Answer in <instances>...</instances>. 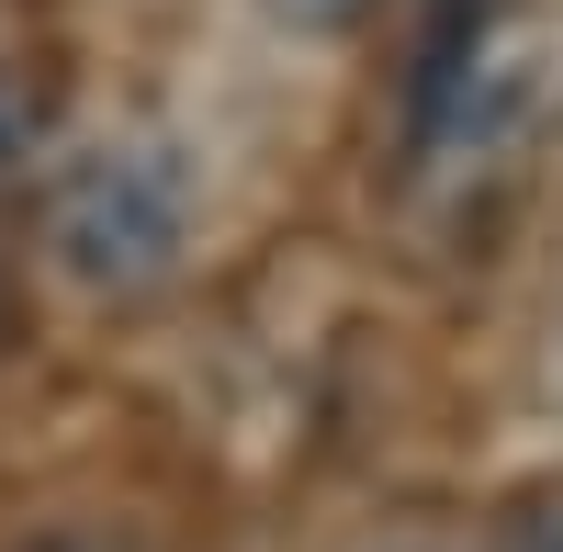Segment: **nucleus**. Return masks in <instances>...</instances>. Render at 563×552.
<instances>
[{"label":"nucleus","mask_w":563,"mask_h":552,"mask_svg":"<svg viewBox=\"0 0 563 552\" xmlns=\"http://www.w3.org/2000/svg\"><path fill=\"white\" fill-rule=\"evenodd\" d=\"M192 249V158L169 135H102L45 180V260L79 294H158Z\"/></svg>","instance_id":"1"},{"label":"nucleus","mask_w":563,"mask_h":552,"mask_svg":"<svg viewBox=\"0 0 563 552\" xmlns=\"http://www.w3.org/2000/svg\"><path fill=\"white\" fill-rule=\"evenodd\" d=\"M12 552H147V541H135V530H34Z\"/></svg>","instance_id":"2"},{"label":"nucleus","mask_w":563,"mask_h":552,"mask_svg":"<svg viewBox=\"0 0 563 552\" xmlns=\"http://www.w3.org/2000/svg\"><path fill=\"white\" fill-rule=\"evenodd\" d=\"M271 12H282V23H305V34H339V23L372 12V0H271Z\"/></svg>","instance_id":"3"},{"label":"nucleus","mask_w":563,"mask_h":552,"mask_svg":"<svg viewBox=\"0 0 563 552\" xmlns=\"http://www.w3.org/2000/svg\"><path fill=\"white\" fill-rule=\"evenodd\" d=\"M496 552H563V519H519V530H507Z\"/></svg>","instance_id":"4"}]
</instances>
